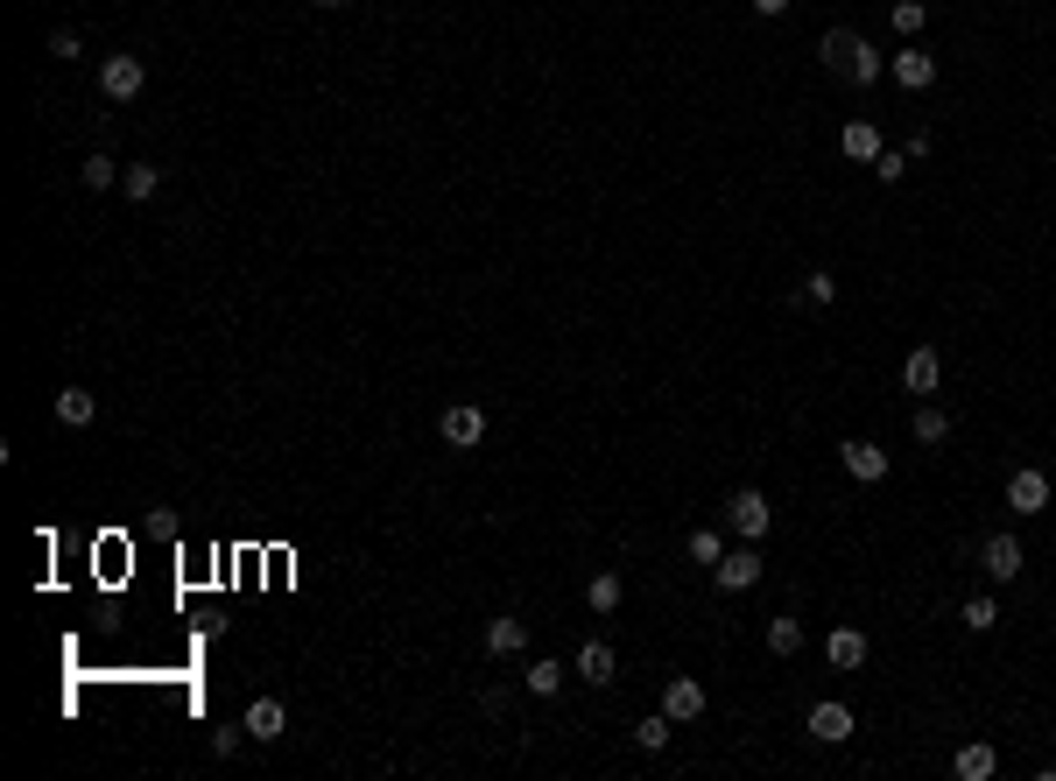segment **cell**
Listing matches in <instances>:
<instances>
[{"instance_id": "obj_30", "label": "cell", "mask_w": 1056, "mask_h": 781, "mask_svg": "<svg viewBox=\"0 0 1056 781\" xmlns=\"http://www.w3.org/2000/svg\"><path fill=\"white\" fill-rule=\"evenodd\" d=\"M923 22H930L923 0H895V28H902V36H923Z\"/></svg>"}, {"instance_id": "obj_31", "label": "cell", "mask_w": 1056, "mask_h": 781, "mask_svg": "<svg viewBox=\"0 0 1056 781\" xmlns=\"http://www.w3.org/2000/svg\"><path fill=\"white\" fill-rule=\"evenodd\" d=\"M240 740H247V718H240V726H212V754H219V760L240 754Z\"/></svg>"}, {"instance_id": "obj_22", "label": "cell", "mask_w": 1056, "mask_h": 781, "mask_svg": "<svg viewBox=\"0 0 1056 781\" xmlns=\"http://www.w3.org/2000/svg\"><path fill=\"white\" fill-rule=\"evenodd\" d=\"M121 176H127V162H113L107 148H99V156H85L78 184H85V190H113V184H121Z\"/></svg>"}, {"instance_id": "obj_25", "label": "cell", "mask_w": 1056, "mask_h": 781, "mask_svg": "<svg viewBox=\"0 0 1056 781\" xmlns=\"http://www.w3.org/2000/svg\"><path fill=\"white\" fill-rule=\"evenodd\" d=\"M121 190H127V198H134V204H148V198H156V190H162V170H156V162H127V176H121Z\"/></svg>"}, {"instance_id": "obj_15", "label": "cell", "mask_w": 1056, "mask_h": 781, "mask_svg": "<svg viewBox=\"0 0 1056 781\" xmlns=\"http://www.w3.org/2000/svg\"><path fill=\"white\" fill-rule=\"evenodd\" d=\"M577 675H585L592 690H606L620 675V662H613V648H606V641H585V648H577Z\"/></svg>"}, {"instance_id": "obj_2", "label": "cell", "mask_w": 1056, "mask_h": 781, "mask_svg": "<svg viewBox=\"0 0 1056 781\" xmlns=\"http://www.w3.org/2000/svg\"><path fill=\"white\" fill-rule=\"evenodd\" d=\"M141 85H148V64H141V57H127V50L99 57V92H107V99H141Z\"/></svg>"}, {"instance_id": "obj_34", "label": "cell", "mask_w": 1056, "mask_h": 781, "mask_svg": "<svg viewBox=\"0 0 1056 781\" xmlns=\"http://www.w3.org/2000/svg\"><path fill=\"white\" fill-rule=\"evenodd\" d=\"M50 57H78V28H57V36H50Z\"/></svg>"}, {"instance_id": "obj_1", "label": "cell", "mask_w": 1056, "mask_h": 781, "mask_svg": "<svg viewBox=\"0 0 1056 781\" xmlns=\"http://www.w3.org/2000/svg\"><path fill=\"white\" fill-rule=\"evenodd\" d=\"M725 529L747 535V543H761V535L775 529V507H768V493H761V486H740L733 500H725Z\"/></svg>"}, {"instance_id": "obj_7", "label": "cell", "mask_w": 1056, "mask_h": 781, "mask_svg": "<svg viewBox=\"0 0 1056 781\" xmlns=\"http://www.w3.org/2000/svg\"><path fill=\"white\" fill-rule=\"evenodd\" d=\"M662 711L676 718V726L705 718V683H697V675H669V683H662Z\"/></svg>"}, {"instance_id": "obj_23", "label": "cell", "mask_w": 1056, "mask_h": 781, "mask_svg": "<svg viewBox=\"0 0 1056 781\" xmlns=\"http://www.w3.org/2000/svg\"><path fill=\"white\" fill-rule=\"evenodd\" d=\"M620 598H628V584H620V570H599V578L585 584V606H592V612H620Z\"/></svg>"}, {"instance_id": "obj_26", "label": "cell", "mask_w": 1056, "mask_h": 781, "mask_svg": "<svg viewBox=\"0 0 1056 781\" xmlns=\"http://www.w3.org/2000/svg\"><path fill=\"white\" fill-rule=\"evenodd\" d=\"M669 726H676V718H669V711L642 718V726H634V746H642V754H662V746H669Z\"/></svg>"}, {"instance_id": "obj_3", "label": "cell", "mask_w": 1056, "mask_h": 781, "mask_svg": "<svg viewBox=\"0 0 1056 781\" xmlns=\"http://www.w3.org/2000/svg\"><path fill=\"white\" fill-rule=\"evenodd\" d=\"M437 437L451 444V450H472V444L486 437V409H480V401H451V409L437 416Z\"/></svg>"}, {"instance_id": "obj_33", "label": "cell", "mask_w": 1056, "mask_h": 781, "mask_svg": "<svg viewBox=\"0 0 1056 781\" xmlns=\"http://www.w3.org/2000/svg\"><path fill=\"white\" fill-rule=\"evenodd\" d=\"M902 170H909V162H902L895 148H881V156H873V176H881V184H902Z\"/></svg>"}, {"instance_id": "obj_27", "label": "cell", "mask_w": 1056, "mask_h": 781, "mask_svg": "<svg viewBox=\"0 0 1056 781\" xmlns=\"http://www.w3.org/2000/svg\"><path fill=\"white\" fill-rule=\"evenodd\" d=\"M951 437V416L936 409V401H923V409H916V444H944Z\"/></svg>"}, {"instance_id": "obj_29", "label": "cell", "mask_w": 1056, "mask_h": 781, "mask_svg": "<svg viewBox=\"0 0 1056 781\" xmlns=\"http://www.w3.org/2000/svg\"><path fill=\"white\" fill-rule=\"evenodd\" d=\"M683 549H691V563H719L725 557V549H719V529H691V543H683Z\"/></svg>"}, {"instance_id": "obj_9", "label": "cell", "mask_w": 1056, "mask_h": 781, "mask_svg": "<svg viewBox=\"0 0 1056 781\" xmlns=\"http://www.w3.org/2000/svg\"><path fill=\"white\" fill-rule=\"evenodd\" d=\"M810 740H824V746H845V740H853V711H845L838 697L810 704Z\"/></svg>"}, {"instance_id": "obj_13", "label": "cell", "mask_w": 1056, "mask_h": 781, "mask_svg": "<svg viewBox=\"0 0 1056 781\" xmlns=\"http://www.w3.org/2000/svg\"><path fill=\"white\" fill-rule=\"evenodd\" d=\"M282 726H289V711H282V697H254V704H247V740L275 746V740H282Z\"/></svg>"}, {"instance_id": "obj_32", "label": "cell", "mask_w": 1056, "mask_h": 781, "mask_svg": "<svg viewBox=\"0 0 1056 781\" xmlns=\"http://www.w3.org/2000/svg\"><path fill=\"white\" fill-rule=\"evenodd\" d=\"M803 296H810V303H838V282H831V268L803 275Z\"/></svg>"}, {"instance_id": "obj_4", "label": "cell", "mask_w": 1056, "mask_h": 781, "mask_svg": "<svg viewBox=\"0 0 1056 781\" xmlns=\"http://www.w3.org/2000/svg\"><path fill=\"white\" fill-rule=\"evenodd\" d=\"M1049 493H1056V479H1049V472H1035V464H1021V472L1007 479V507H1015V515H1043Z\"/></svg>"}, {"instance_id": "obj_11", "label": "cell", "mask_w": 1056, "mask_h": 781, "mask_svg": "<svg viewBox=\"0 0 1056 781\" xmlns=\"http://www.w3.org/2000/svg\"><path fill=\"white\" fill-rule=\"evenodd\" d=\"M529 648V620H514V612H500V620H486V655L494 662H508V655Z\"/></svg>"}, {"instance_id": "obj_28", "label": "cell", "mask_w": 1056, "mask_h": 781, "mask_svg": "<svg viewBox=\"0 0 1056 781\" xmlns=\"http://www.w3.org/2000/svg\"><path fill=\"white\" fill-rule=\"evenodd\" d=\"M965 627H972V634H993V627H1001V606H993V598H965V612H958Z\"/></svg>"}, {"instance_id": "obj_24", "label": "cell", "mask_w": 1056, "mask_h": 781, "mask_svg": "<svg viewBox=\"0 0 1056 781\" xmlns=\"http://www.w3.org/2000/svg\"><path fill=\"white\" fill-rule=\"evenodd\" d=\"M522 683L535 690V697H557V690H563V662H557V655H535V662L522 669Z\"/></svg>"}, {"instance_id": "obj_17", "label": "cell", "mask_w": 1056, "mask_h": 781, "mask_svg": "<svg viewBox=\"0 0 1056 781\" xmlns=\"http://www.w3.org/2000/svg\"><path fill=\"white\" fill-rule=\"evenodd\" d=\"M887 78V57L873 50L867 36H859V50H853V64H845V85H859V92H867V85H881Z\"/></svg>"}, {"instance_id": "obj_21", "label": "cell", "mask_w": 1056, "mask_h": 781, "mask_svg": "<svg viewBox=\"0 0 1056 781\" xmlns=\"http://www.w3.org/2000/svg\"><path fill=\"white\" fill-rule=\"evenodd\" d=\"M796 648H803V620H796V612H775V620H768V655L790 662Z\"/></svg>"}, {"instance_id": "obj_18", "label": "cell", "mask_w": 1056, "mask_h": 781, "mask_svg": "<svg viewBox=\"0 0 1056 781\" xmlns=\"http://www.w3.org/2000/svg\"><path fill=\"white\" fill-rule=\"evenodd\" d=\"M951 768H958V781H993V774H1001V754L979 740V746H958V760H951Z\"/></svg>"}, {"instance_id": "obj_35", "label": "cell", "mask_w": 1056, "mask_h": 781, "mask_svg": "<svg viewBox=\"0 0 1056 781\" xmlns=\"http://www.w3.org/2000/svg\"><path fill=\"white\" fill-rule=\"evenodd\" d=\"M796 0H754V14H768V22H775V14H790Z\"/></svg>"}, {"instance_id": "obj_8", "label": "cell", "mask_w": 1056, "mask_h": 781, "mask_svg": "<svg viewBox=\"0 0 1056 781\" xmlns=\"http://www.w3.org/2000/svg\"><path fill=\"white\" fill-rule=\"evenodd\" d=\"M979 570H986L993 584H1015V578H1021V543H1015V535H986V549H979Z\"/></svg>"}, {"instance_id": "obj_14", "label": "cell", "mask_w": 1056, "mask_h": 781, "mask_svg": "<svg viewBox=\"0 0 1056 781\" xmlns=\"http://www.w3.org/2000/svg\"><path fill=\"white\" fill-rule=\"evenodd\" d=\"M824 662L831 669H859V662H867V634H859V627H831V634H824Z\"/></svg>"}, {"instance_id": "obj_6", "label": "cell", "mask_w": 1056, "mask_h": 781, "mask_svg": "<svg viewBox=\"0 0 1056 781\" xmlns=\"http://www.w3.org/2000/svg\"><path fill=\"white\" fill-rule=\"evenodd\" d=\"M902 387H909V395H936V387H944V352H936V345H916V352L902 359Z\"/></svg>"}, {"instance_id": "obj_5", "label": "cell", "mask_w": 1056, "mask_h": 781, "mask_svg": "<svg viewBox=\"0 0 1056 781\" xmlns=\"http://www.w3.org/2000/svg\"><path fill=\"white\" fill-rule=\"evenodd\" d=\"M711 578H719V592H754L761 584V549H725L719 563H711Z\"/></svg>"}, {"instance_id": "obj_16", "label": "cell", "mask_w": 1056, "mask_h": 781, "mask_svg": "<svg viewBox=\"0 0 1056 781\" xmlns=\"http://www.w3.org/2000/svg\"><path fill=\"white\" fill-rule=\"evenodd\" d=\"M853 50H859V28H824V42H817V57H824V71H831V78H845Z\"/></svg>"}, {"instance_id": "obj_36", "label": "cell", "mask_w": 1056, "mask_h": 781, "mask_svg": "<svg viewBox=\"0 0 1056 781\" xmlns=\"http://www.w3.org/2000/svg\"><path fill=\"white\" fill-rule=\"evenodd\" d=\"M318 8H346V0H318Z\"/></svg>"}, {"instance_id": "obj_12", "label": "cell", "mask_w": 1056, "mask_h": 781, "mask_svg": "<svg viewBox=\"0 0 1056 781\" xmlns=\"http://www.w3.org/2000/svg\"><path fill=\"white\" fill-rule=\"evenodd\" d=\"M845 472H853L859 486H881V479H887V450L867 444V437H853V444H845Z\"/></svg>"}, {"instance_id": "obj_20", "label": "cell", "mask_w": 1056, "mask_h": 781, "mask_svg": "<svg viewBox=\"0 0 1056 781\" xmlns=\"http://www.w3.org/2000/svg\"><path fill=\"white\" fill-rule=\"evenodd\" d=\"M92 416H99V395H92V387H64V395H57V423L85 430Z\"/></svg>"}, {"instance_id": "obj_10", "label": "cell", "mask_w": 1056, "mask_h": 781, "mask_svg": "<svg viewBox=\"0 0 1056 781\" xmlns=\"http://www.w3.org/2000/svg\"><path fill=\"white\" fill-rule=\"evenodd\" d=\"M887 71H895L902 92H930V85H936V57H930V50H916V42H909V50H902Z\"/></svg>"}, {"instance_id": "obj_19", "label": "cell", "mask_w": 1056, "mask_h": 781, "mask_svg": "<svg viewBox=\"0 0 1056 781\" xmlns=\"http://www.w3.org/2000/svg\"><path fill=\"white\" fill-rule=\"evenodd\" d=\"M838 148H845L853 162H873V156H881V127H873V120H845Z\"/></svg>"}]
</instances>
